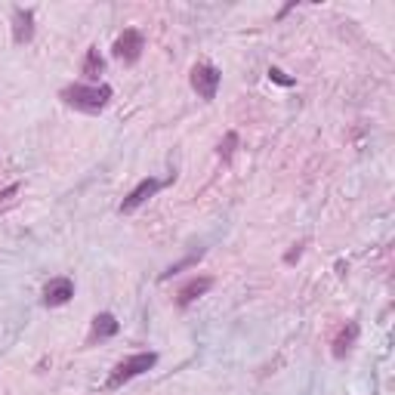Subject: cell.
<instances>
[{
    "label": "cell",
    "mask_w": 395,
    "mask_h": 395,
    "mask_svg": "<svg viewBox=\"0 0 395 395\" xmlns=\"http://www.w3.org/2000/svg\"><path fill=\"white\" fill-rule=\"evenodd\" d=\"M142 50H146V37H142V31H136V28H124L121 35H117L115 47H111L115 59H117V62H124V65H136V62H139Z\"/></svg>",
    "instance_id": "277c9868"
},
{
    "label": "cell",
    "mask_w": 395,
    "mask_h": 395,
    "mask_svg": "<svg viewBox=\"0 0 395 395\" xmlns=\"http://www.w3.org/2000/svg\"><path fill=\"white\" fill-rule=\"evenodd\" d=\"M198 260H201V250H198V253H192V256H186V260H180V262H176V266H170V269H167V272H164V275H161V281L173 278V275H176V272H182V269L195 266V262H198Z\"/></svg>",
    "instance_id": "4fadbf2b"
},
{
    "label": "cell",
    "mask_w": 395,
    "mask_h": 395,
    "mask_svg": "<svg viewBox=\"0 0 395 395\" xmlns=\"http://www.w3.org/2000/svg\"><path fill=\"white\" fill-rule=\"evenodd\" d=\"M19 189H22V186H19V182H12V186L0 189V201H3V198H10V195H16V192H19Z\"/></svg>",
    "instance_id": "2e32d148"
},
{
    "label": "cell",
    "mask_w": 395,
    "mask_h": 395,
    "mask_svg": "<svg viewBox=\"0 0 395 395\" xmlns=\"http://www.w3.org/2000/svg\"><path fill=\"white\" fill-rule=\"evenodd\" d=\"M75 296V281L59 275V278H50L47 287H44V306L47 309H56V306H65V302Z\"/></svg>",
    "instance_id": "8992f818"
},
{
    "label": "cell",
    "mask_w": 395,
    "mask_h": 395,
    "mask_svg": "<svg viewBox=\"0 0 395 395\" xmlns=\"http://www.w3.org/2000/svg\"><path fill=\"white\" fill-rule=\"evenodd\" d=\"M117 318L111 312H99L93 318V327H90V343H96V340H108L117 334Z\"/></svg>",
    "instance_id": "30bf717a"
},
{
    "label": "cell",
    "mask_w": 395,
    "mask_h": 395,
    "mask_svg": "<svg viewBox=\"0 0 395 395\" xmlns=\"http://www.w3.org/2000/svg\"><path fill=\"white\" fill-rule=\"evenodd\" d=\"M102 71H105V59L99 56V50H96V47H93V50H87V56H84V65H81V75L87 77L90 84H96Z\"/></svg>",
    "instance_id": "8fae6325"
},
{
    "label": "cell",
    "mask_w": 395,
    "mask_h": 395,
    "mask_svg": "<svg viewBox=\"0 0 395 395\" xmlns=\"http://www.w3.org/2000/svg\"><path fill=\"white\" fill-rule=\"evenodd\" d=\"M355 343H358V321H346V325L340 327V334L334 337L331 355L334 358H346V355L355 349Z\"/></svg>",
    "instance_id": "9c48e42d"
},
{
    "label": "cell",
    "mask_w": 395,
    "mask_h": 395,
    "mask_svg": "<svg viewBox=\"0 0 395 395\" xmlns=\"http://www.w3.org/2000/svg\"><path fill=\"white\" fill-rule=\"evenodd\" d=\"M210 287H213V278H207V275H195V278H189L186 285L180 287V293H176V306H180V309L192 306V302L201 300Z\"/></svg>",
    "instance_id": "ba28073f"
},
{
    "label": "cell",
    "mask_w": 395,
    "mask_h": 395,
    "mask_svg": "<svg viewBox=\"0 0 395 395\" xmlns=\"http://www.w3.org/2000/svg\"><path fill=\"white\" fill-rule=\"evenodd\" d=\"M189 84H192V90L204 99V102H213L216 93H220L222 71L216 68V65H210V62H198L192 68V75H189Z\"/></svg>",
    "instance_id": "3957f363"
},
{
    "label": "cell",
    "mask_w": 395,
    "mask_h": 395,
    "mask_svg": "<svg viewBox=\"0 0 395 395\" xmlns=\"http://www.w3.org/2000/svg\"><path fill=\"white\" fill-rule=\"evenodd\" d=\"M35 41V12L31 10H22V6H16L12 10V44H31Z\"/></svg>",
    "instance_id": "52a82bcc"
},
{
    "label": "cell",
    "mask_w": 395,
    "mask_h": 395,
    "mask_svg": "<svg viewBox=\"0 0 395 395\" xmlns=\"http://www.w3.org/2000/svg\"><path fill=\"white\" fill-rule=\"evenodd\" d=\"M155 365H157V352H136V355H127L124 361H117V365L111 367L105 389H121V386H127L130 380H136V377H142L146 371H151Z\"/></svg>",
    "instance_id": "7a4b0ae2"
},
{
    "label": "cell",
    "mask_w": 395,
    "mask_h": 395,
    "mask_svg": "<svg viewBox=\"0 0 395 395\" xmlns=\"http://www.w3.org/2000/svg\"><path fill=\"white\" fill-rule=\"evenodd\" d=\"M65 105L77 111H87V115H99L105 105L111 102V87L108 84H71L59 93Z\"/></svg>",
    "instance_id": "6da1fadb"
},
{
    "label": "cell",
    "mask_w": 395,
    "mask_h": 395,
    "mask_svg": "<svg viewBox=\"0 0 395 395\" xmlns=\"http://www.w3.org/2000/svg\"><path fill=\"white\" fill-rule=\"evenodd\" d=\"M238 133H235V130H229L226 133V139L220 142V151H216V155L222 157V161H232V155H235V148H238Z\"/></svg>",
    "instance_id": "7c38bea8"
},
{
    "label": "cell",
    "mask_w": 395,
    "mask_h": 395,
    "mask_svg": "<svg viewBox=\"0 0 395 395\" xmlns=\"http://www.w3.org/2000/svg\"><path fill=\"white\" fill-rule=\"evenodd\" d=\"M269 81L281 84V87H293V77H287L281 68H269Z\"/></svg>",
    "instance_id": "5bb4252c"
},
{
    "label": "cell",
    "mask_w": 395,
    "mask_h": 395,
    "mask_svg": "<svg viewBox=\"0 0 395 395\" xmlns=\"http://www.w3.org/2000/svg\"><path fill=\"white\" fill-rule=\"evenodd\" d=\"M164 186H167V182H164V180H155V176H146V180H142V182H136V189H133V192H130L127 198H124V201H121V207H117V210H121L124 216H127V213H136V210H139L142 204L148 201V198H155V195L161 192Z\"/></svg>",
    "instance_id": "5b68a950"
},
{
    "label": "cell",
    "mask_w": 395,
    "mask_h": 395,
    "mask_svg": "<svg viewBox=\"0 0 395 395\" xmlns=\"http://www.w3.org/2000/svg\"><path fill=\"white\" fill-rule=\"evenodd\" d=\"M302 247H306V241H300V244H293L291 250H287V253H285V262H287V266H293V262L300 260V256H302Z\"/></svg>",
    "instance_id": "9a60e30c"
}]
</instances>
